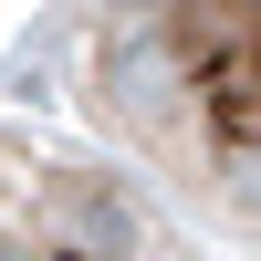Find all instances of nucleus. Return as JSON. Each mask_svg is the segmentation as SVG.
I'll return each instance as SVG.
<instances>
[{
  "mask_svg": "<svg viewBox=\"0 0 261 261\" xmlns=\"http://www.w3.org/2000/svg\"><path fill=\"white\" fill-rule=\"evenodd\" d=\"M84 125L220 230H261V0L84 11L63 42Z\"/></svg>",
  "mask_w": 261,
  "mask_h": 261,
  "instance_id": "f257e3e1",
  "label": "nucleus"
},
{
  "mask_svg": "<svg viewBox=\"0 0 261 261\" xmlns=\"http://www.w3.org/2000/svg\"><path fill=\"white\" fill-rule=\"evenodd\" d=\"M0 261H199V241L125 167L0 125Z\"/></svg>",
  "mask_w": 261,
  "mask_h": 261,
  "instance_id": "f03ea898",
  "label": "nucleus"
}]
</instances>
